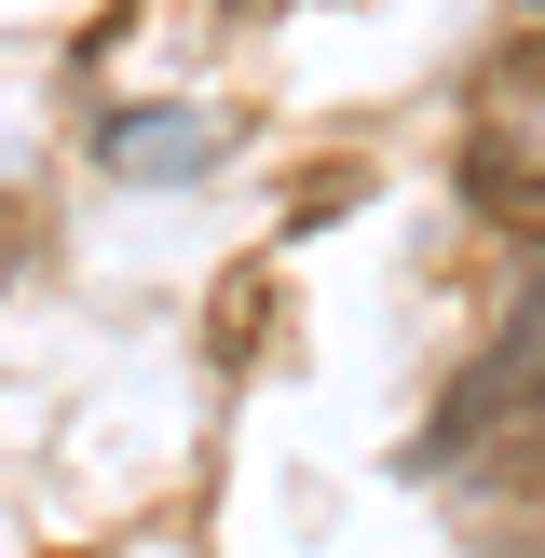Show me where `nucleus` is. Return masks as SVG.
<instances>
[{"mask_svg":"<svg viewBox=\"0 0 545 558\" xmlns=\"http://www.w3.org/2000/svg\"><path fill=\"white\" fill-rule=\"evenodd\" d=\"M532 423H545V259L518 272V300H505V327H491V354L450 381V409L423 423V463H463L477 436L505 450V436H532Z\"/></svg>","mask_w":545,"mask_h":558,"instance_id":"obj_1","label":"nucleus"},{"mask_svg":"<svg viewBox=\"0 0 545 558\" xmlns=\"http://www.w3.org/2000/svg\"><path fill=\"white\" fill-rule=\"evenodd\" d=\"M532 27H545V0H532Z\"/></svg>","mask_w":545,"mask_h":558,"instance_id":"obj_2","label":"nucleus"}]
</instances>
